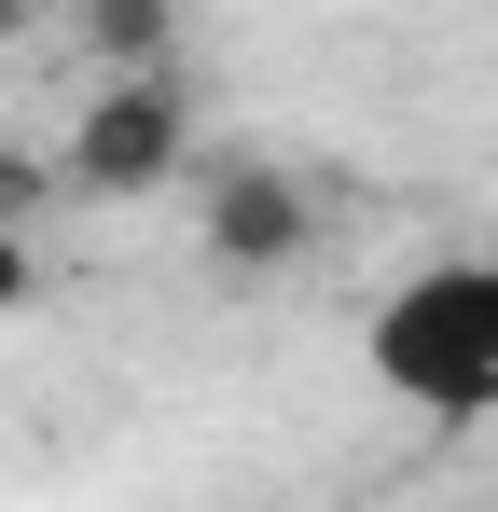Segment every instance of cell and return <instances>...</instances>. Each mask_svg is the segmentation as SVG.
I'll return each mask as SVG.
<instances>
[{
    "label": "cell",
    "mask_w": 498,
    "mask_h": 512,
    "mask_svg": "<svg viewBox=\"0 0 498 512\" xmlns=\"http://www.w3.org/2000/svg\"><path fill=\"white\" fill-rule=\"evenodd\" d=\"M70 194L97 208H139L166 180H194V111H180V70H111V84L70 111V153H56Z\"/></svg>",
    "instance_id": "1"
},
{
    "label": "cell",
    "mask_w": 498,
    "mask_h": 512,
    "mask_svg": "<svg viewBox=\"0 0 498 512\" xmlns=\"http://www.w3.org/2000/svg\"><path fill=\"white\" fill-rule=\"evenodd\" d=\"M374 360L402 374L415 402H443V416L498 402V346H485V319H471V277H415L402 305L374 319Z\"/></svg>",
    "instance_id": "2"
},
{
    "label": "cell",
    "mask_w": 498,
    "mask_h": 512,
    "mask_svg": "<svg viewBox=\"0 0 498 512\" xmlns=\"http://www.w3.org/2000/svg\"><path fill=\"white\" fill-rule=\"evenodd\" d=\"M194 236H208L222 277H291V263L319 250V194L249 153V167H208V180H194Z\"/></svg>",
    "instance_id": "3"
},
{
    "label": "cell",
    "mask_w": 498,
    "mask_h": 512,
    "mask_svg": "<svg viewBox=\"0 0 498 512\" xmlns=\"http://www.w3.org/2000/svg\"><path fill=\"white\" fill-rule=\"evenodd\" d=\"M97 70H180V0H70Z\"/></svg>",
    "instance_id": "4"
},
{
    "label": "cell",
    "mask_w": 498,
    "mask_h": 512,
    "mask_svg": "<svg viewBox=\"0 0 498 512\" xmlns=\"http://www.w3.org/2000/svg\"><path fill=\"white\" fill-rule=\"evenodd\" d=\"M28 291H42V250H28V222H0V319H14Z\"/></svg>",
    "instance_id": "5"
},
{
    "label": "cell",
    "mask_w": 498,
    "mask_h": 512,
    "mask_svg": "<svg viewBox=\"0 0 498 512\" xmlns=\"http://www.w3.org/2000/svg\"><path fill=\"white\" fill-rule=\"evenodd\" d=\"M28 208H42V167H28V153H0V222H28Z\"/></svg>",
    "instance_id": "6"
},
{
    "label": "cell",
    "mask_w": 498,
    "mask_h": 512,
    "mask_svg": "<svg viewBox=\"0 0 498 512\" xmlns=\"http://www.w3.org/2000/svg\"><path fill=\"white\" fill-rule=\"evenodd\" d=\"M471 277V319H485V346H498V263H457Z\"/></svg>",
    "instance_id": "7"
},
{
    "label": "cell",
    "mask_w": 498,
    "mask_h": 512,
    "mask_svg": "<svg viewBox=\"0 0 498 512\" xmlns=\"http://www.w3.org/2000/svg\"><path fill=\"white\" fill-rule=\"evenodd\" d=\"M28 14H42V0H0V28H28Z\"/></svg>",
    "instance_id": "8"
}]
</instances>
